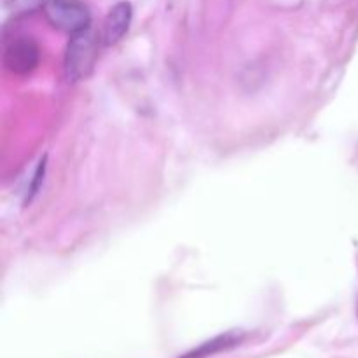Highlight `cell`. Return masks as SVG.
<instances>
[{"mask_svg": "<svg viewBox=\"0 0 358 358\" xmlns=\"http://www.w3.org/2000/svg\"><path fill=\"white\" fill-rule=\"evenodd\" d=\"M98 56V38L91 28L72 34L65 51V76L69 83H77L90 76Z\"/></svg>", "mask_w": 358, "mask_h": 358, "instance_id": "1", "label": "cell"}, {"mask_svg": "<svg viewBox=\"0 0 358 358\" xmlns=\"http://www.w3.org/2000/svg\"><path fill=\"white\" fill-rule=\"evenodd\" d=\"M44 14L51 27L70 35L86 30L91 23L90 9L80 0H48Z\"/></svg>", "mask_w": 358, "mask_h": 358, "instance_id": "2", "label": "cell"}, {"mask_svg": "<svg viewBox=\"0 0 358 358\" xmlns=\"http://www.w3.org/2000/svg\"><path fill=\"white\" fill-rule=\"evenodd\" d=\"M41 62V48L30 37H17L6 44L3 66L16 76H24L37 69Z\"/></svg>", "mask_w": 358, "mask_h": 358, "instance_id": "3", "label": "cell"}, {"mask_svg": "<svg viewBox=\"0 0 358 358\" xmlns=\"http://www.w3.org/2000/svg\"><path fill=\"white\" fill-rule=\"evenodd\" d=\"M133 9L129 2H119L115 3L107 14L103 23V30H101V41L105 45H112L115 42L121 41L128 31L129 23H131Z\"/></svg>", "mask_w": 358, "mask_h": 358, "instance_id": "4", "label": "cell"}, {"mask_svg": "<svg viewBox=\"0 0 358 358\" xmlns=\"http://www.w3.org/2000/svg\"><path fill=\"white\" fill-rule=\"evenodd\" d=\"M241 341H243V332H226V334H220L217 336V338L208 339V341L203 343V345L196 346L194 350H191V352H187L180 358H208L217 355V353H222L234 348V346L240 345Z\"/></svg>", "mask_w": 358, "mask_h": 358, "instance_id": "5", "label": "cell"}, {"mask_svg": "<svg viewBox=\"0 0 358 358\" xmlns=\"http://www.w3.org/2000/svg\"><path fill=\"white\" fill-rule=\"evenodd\" d=\"M48 0H7L6 7L7 13L13 17H21L27 16V14L35 13L37 9L45 6Z\"/></svg>", "mask_w": 358, "mask_h": 358, "instance_id": "6", "label": "cell"}, {"mask_svg": "<svg viewBox=\"0 0 358 358\" xmlns=\"http://www.w3.org/2000/svg\"><path fill=\"white\" fill-rule=\"evenodd\" d=\"M44 170H45V159H42L41 163H38L37 170H35V173H34V180H31L30 192H28V201H30V199L34 198L35 194H37L38 187H41L42 180H44Z\"/></svg>", "mask_w": 358, "mask_h": 358, "instance_id": "7", "label": "cell"}]
</instances>
